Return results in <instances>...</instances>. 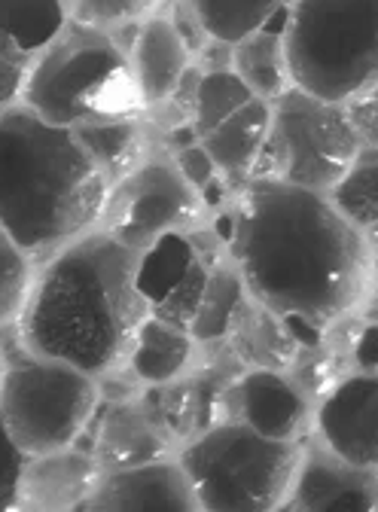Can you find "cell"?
Returning a JSON list of instances; mask_svg holds the SVG:
<instances>
[{
  "instance_id": "cell-1",
  "label": "cell",
  "mask_w": 378,
  "mask_h": 512,
  "mask_svg": "<svg viewBox=\"0 0 378 512\" xmlns=\"http://www.w3.org/2000/svg\"><path fill=\"white\" fill-rule=\"evenodd\" d=\"M229 226L247 290L284 320L299 345H318L363 290L366 250L354 223L321 192L254 180Z\"/></svg>"
},
{
  "instance_id": "cell-2",
  "label": "cell",
  "mask_w": 378,
  "mask_h": 512,
  "mask_svg": "<svg viewBox=\"0 0 378 512\" xmlns=\"http://www.w3.org/2000/svg\"><path fill=\"white\" fill-rule=\"evenodd\" d=\"M144 314L138 253L104 232L65 247L43 269L19 314V333L25 351L98 375L129 351Z\"/></svg>"
},
{
  "instance_id": "cell-3",
  "label": "cell",
  "mask_w": 378,
  "mask_h": 512,
  "mask_svg": "<svg viewBox=\"0 0 378 512\" xmlns=\"http://www.w3.org/2000/svg\"><path fill=\"white\" fill-rule=\"evenodd\" d=\"M107 202V174L71 125L34 110L0 116V226L28 253L49 250L92 226Z\"/></svg>"
},
{
  "instance_id": "cell-4",
  "label": "cell",
  "mask_w": 378,
  "mask_h": 512,
  "mask_svg": "<svg viewBox=\"0 0 378 512\" xmlns=\"http://www.w3.org/2000/svg\"><path fill=\"white\" fill-rule=\"evenodd\" d=\"M293 83L324 101H345L378 83V0H293L284 28Z\"/></svg>"
},
{
  "instance_id": "cell-5",
  "label": "cell",
  "mask_w": 378,
  "mask_h": 512,
  "mask_svg": "<svg viewBox=\"0 0 378 512\" xmlns=\"http://www.w3.org/2000/svg\"><path fill=\"white\" fill-rule=\"evenodd\" d=\"M299 470V448L247 424L208 427L183 452L196 503L211 512H266L281 503Z\"/></svg>"
},
{
  "instance_id": "cell-6",
  "label": "cell",
  "mask_w": 378,
  "mask_h": 512,
  "mask_svg": "<svg viewBox=\"0 0 378 512\" xmlns=\"http://www.w3.org/2000/svg\"><path fill=\"white\" fill-rule=\"evenodd\" d=\"M360 153V138L333 101L302 89L284 92L272 110L266 144L257 156V180H281L302 189H333Z\"/></svg>"
},
{
  "instance_id": "cell-7",
  "label": "cell",
  "mask_w": 378,
  "mask_h": 512,
  "mask_svg": "<svg viewBox=\"0 0 378 512\" xmlns=\"http://www.w3.org/2000/svg\"><path fill=\"white\" fill-rule=\"evenodd\" d=\"M92 375L28 351L0 381V415L28 455L68 448L95 409Z\"/></svg>"
},
{
  "instance_id": "cell-8",
  "label": "cell",
  "mask_w": 378,
  "mask_h": 512,
  "mask_svg": "<svg viewBox=\"0 0 378 512\" xmlns=\"http://www.w3.org/2000/svg\"><path fill=\"white\" fill-rule=\"evenodd\" d=\"M129 71L125 52L92 25L61 31L25 83L28 107L55 125H74L98 116L104 89Z\"/></svg>"
},
{
  "instance_id": "cell-9",
  "label": "cell",
  "mask_w": 378,
  "mask_h": 512,
  "mask_svg": "<svg viewBox=\"0 0 378 512\" xmlns=\"http://www.w3.org/2000/svg\"><path fill=\"white\" fill-rule=\"evenodd\" d=\"M104 229L135 253L196 214V196L186 177L165 162H150L125 174L104 202Z\"/></svg>"
},
{
  "instance_id": "cell-10",
  "label": "cell",
  "mask_w": 378,
  "mask_h": 512,
  "mask_svg": "<svg viewBox=\"0 0 378 512\" xmlns=\"http://www.w3.org/2000/svg\"><path fill=\"white\" fill-rule=\"evenodd\" d=\"M208 278V263L189 235L165 232L138 260V290L147 308L177 330H193Z\"/></svg>"
},
{
  "instance_id": "cell-11",
  "label": "cell",
  "mask_w": 378,
  "mask_h": 512,
  "mask_svg": "<svg viewBox=\"0 0 378 512\" xmlns=\"http://www.w3.org/2000/svg\"><path fill=\"white\" fill-rule=\"evenodd\" d=\"M330 452L354 467L378 464V375H354L330 391L318 415Z\"/></svg>"
},
{
  "instance_id": "cell-12",
  "label": "cell",
  "mask_w": 378,
  "mask_h": 512,
  "mask_svg": "<svg viewBox=\"0 0 378 512\" xmlns=\"http://www.w3.org/2000/svg\"><path fill=\"white\" fill-rule=\"evenodd\" d=\"M293 509L302 512H369L378 509V479L336 452H311L293 476Z\"/></svg>"
},
{
  "instance_id": "cell-13",
  "label": "cell",
  "mask_w": 378,
  "mask_h": 512,
  "mask_svg": "<svg viewBox=\"0 0 378 512\" xmlns=\"http://www.w3.org/2000/svg\"><path fill=\"white\" fill-rule=\"evenodd\" d=\"M193 503L196 494L189 488L183 467L150 461L138 467H122L113 476H107L83 506L92 512H186L193 509Z\"/></svg>"
},
{
  "instance_id": "cell-14",
  "label": "cell",
  "mask_w": 378,
  "mask_h": 512,
  "mask_svg": "<svg viewBox=\"0 0 378 512\" xmlns=\"http://www.w3.org/2000/svg\"><path fill=\"white\" fill-rule=\"evenodd\" d=\"M229 394L235 418L272 439H293L308 412L302 394L275 369L247 372Z\"/></svg>"
},
{
  "instance_id": "cell-15",
  "label": "cell",
  "mask_w": 378,
  "mask_h": 512,
  "mask_svg": "<svg viewBox=\"0 0 378 512\" xmlns=\"http://www.w3.org/2000/svg\"><path fill=\"white\" fill-rule=\"evenodd\" d=\"M171 433L141 403H110L95 433V458L107 467H138L168 452Z\"/></svg>"
},
{
  "instance_id": "cell-16",
  "label": "cell",
  "mask_w": 378,
  "mask_h": 512,
  "mask_svg": "<svg viewBox=\"0 0 378 512\" xmlns=\"http://www.w3.org/2000/svg\"><path fill=\"white\" fill-rule=\"evenodd\" d=\"M95 464L83 452H55L37 455L22 473L19 488V506L43 509V512H61L83 506L95 488Z\"/></svg>"
},
{
  "instance_id": "cell-17",
  "label": "cell",
  "mask_w": 378,
  "mask_h": 512,
  "mask_svg": "<svg viewBox=\"0 0 378 512\" xmlns=\"http://www.w3.org/2000/svg\"><path fill=\"white\" fill-rule=\"evenodd\" d=\"M229 348L235 354V360L254 366V369H284L296 360V336L290 333V327L284 320L266 308L263 302H247L238 308L232 327L226 333Z\"/></svg>"
},
{
  "instance_id": "cell-18",
  "label": "cell",
  "mask_w": 378,
  "mask_h": 512,
  "mask_svg": "<svg viewBox=\"0 0 378 512\" xmlns=\"http://www.w3.org/2000/svg\"><path fill=\"white\" fill-rule=\"evenodd\" d=\"M135 80L147 104L171 98L186 74V43L168 19H153L135 40Z\"/></svg>"
},
{
  "instance_id": "cell-19",
  "label": "cell",
  "mask_w": 378,
  "mask_h": 512,
  "mask_svg": "<svg viewBox=\"0 0 378 512\" xmlns=\"http://www.w3.org/2000/svg\"><path fill=\"white\" fill-rule=\"evenodd\" d=\"M272 125V107L266 101H250L241 110H235L226 122H220L214 132L202 138V147L214 159L220 171L229 177H241L247 171H254L257 156L266 144Z\"/></svg>"
},
{
  "instance_id": "cell-20",
  "label": "cell",
  "mask_w": 378,
  "mask_h": 512,
  "mask_svg": "<svg viewBox=\"0 0 378 512\" xmlns=\"http://www.w3.org/2000/svg\"><path fill=\"white\" fill-rule=\"evenodd\" d=\"M189 360V336L159 317H150L138 327L132 369L141 381L165 384L171 381Z\"/></svg>"
},
{
  "instance_id": "cell-21",
  "label": "cell",
  "mask_w": 378,
  "mask_h": 512,
  "mask_svg": "<svg viewBox=\"0 0 378 512\" xmlns=\"http://www.w3.org/2000/svg\"><path fill=\"white\" fill-rule=\"evenodd\" d=\"M235 68H238V77L250 86V92H254V95L281 98L284 86H287V74H290L281 31L263 28L257 34L238 40Z\"/></svg>"
},
{
  "instance_id": "cell-22",
  "label": "cell",
  "mask_w": 378,
  "mask_h": 512,
  "mask_svg": "<svg viewBox=\"0 0 378 512\" xmlns=\"http://www.w3.org/2000/svg\"><path fill=\"white\" fill-rule=\"evenodd\" d=\"M284 0H193L202 28L220 43H238L263 31Z\"/></svg>"
},
{
  "instance_id": "cell-23",
  "label": "cell",
  "mask_w": 378,
  "mask_h": 512,
  "mask_svg": "<svg viewBox=\"0 0 378 512\" xmlns=\"http://www.w3.org/2000/svg\"><path fill=\"white\" fill-rule=\"evenodd\" d=\"M61 31V0H0V34L13 37L25 52L49 46Z\"/></svg>"
},
{
  "instance_id": "cell-24",
  "label": "cell",
  "mask_w": 378,
  "mask_h": 512,
  "mask_svg": "<svg viewBox=\"0 0 378 512\" xmlns=\"http://www.w3.org/2000/svg\"><path fill=\"white\" fill-rule=\"evenodd\" d=\"M333 205L354 226L378 223V147L354 156L351 168L333 186Z\"/></svg>"
},
{
  "instance_id": "cell-25",
  "label": "cell",
  "mask_w": 378,
  "mask_h": 512,
  "mask_svg": "<svg viewBox=\"0 0 378 512\" xmlns=\"http://www.w3.org/2000/svg\"><path fill=\"white\" fill-rule=\"evenodd\" d=\"M241 305H244V287H241L238 275L229 272V269H217L208 278L199 314H196L193 330H189V333H193L199 342L226 339V333H229V327H232V320H235Z\"/></svg>"
},
{
  "instance_id": "cell-26",
  "label": "cell",
  "mask_w": 378,
  "mask_h": 512,
  "mask_svg": "<svg viewBox=\"0 0 378 512\" xmlns=\"http://www.w3.org/2000/svg\"><path fill=\"white\" fill-rule=\"evenodd\" d=\"M77 141L92 156V162L110 177L132 168L138 156L141 135L132 122H101V125H80L74 128Z\"/></svg>"
},
{
  "instance_id": "cell-27",
  "label": "cell",
  "mask_w": 378,
  "mask_h": 512,
  "mask_svg": "<svg viewBox=\"0 0 378 512\" xmlns=\"http://www.w3.org/2000/svg\"><path fill=\"white\" fill-rule=\"evenodd\" d=\"M250 101H254V92H250V86L238 74L229 71L205 74L196 86V135L205 138Z\"/></svg>"
},
{
  "instance_id": "cell-28",
  "label": "cell",
  "mask_w": 378,
  "mask_h": 512,
  "mask_svg": "<svg viewBox=\"0 0 378 512\" xmlns=\"http://www.w3.org/2000/svg\"><path fill=\"white\" fill-rule=\"evenodd\" d=\"M28 250L0 226V324L19 317L28 293H31V272H28Z\"/></svg>"
},
{
  "instance_id": "cell-29",
  "label": "cell",
  "mask_w": 378,
  "mask_h": 512,
  "mask_svg": "<svg viewBox=\"0 0 378 512\" xmlns=\"http://www.w3.org/2000/svg\"><path fill=\"white\" fill-rule=\"evenodd\" d=\"M25 448L13 439L4 415H0V512L19 506V488H22V473L28 467Z\"/></svg>"
},
{
  "instance_id": "cell-30",
  "label": "cell",
  "mask_w": 378,
  "mask_h": 512,
  "mask_svg": "<svg viewBox=\"0 0 378 512\" xmlns=\"http://www.w3.org/2000/svg\"><path fill=\"white\" fill-rule=\"evenodd\" d=\"M153 0H74V13L86 25H119L141 16Z\"/></svg>"
},
{
  "instance_id": "cell-31",
  "label": "cell",
  "mask_w": 378,
  "mask_h": 512,
  "mask_svg": "<svg viewBox=\"0 0 378 512\" xmlns=\"http://www.w3.org/2000/svg\"><path fill=\"white\" fill-rule=\"evenodd\" d=\"M28 55L13 37L0 34V104H7L19 95L25 74H28Z\"/></svg>"
},
{
  "instance_id": "cell-32",
  "label": "cell",
  "mask_w": 378,
  "mask_h": 512,
  "mask_svg": "<svg viewBox=\"0 0 378 512\" xmlns=\"http://www.w3.org/2000/svg\"><path fill=\"white\" fill-rule=\"evenodd\" d=\"M348 119L360 141L378 147V83L366 86L360 95H354V104L348 110Z\"/></svg>"
},
{
  "instance_id": "cell-33",
  "label": "cell",
  "mask_w": 378,
  "mask_h": 512,
  "mask_svg": "<svg viewBox=\"0 0 378 512\" xmlns=\"http://www.w3.org/2000/svg\"><path fill=\"white\" fill-rule=\"evenodd\" d=\"M177 168H180V174L186 177V183L189 186H208L211 180H214V159L208 156V150L205 147H186V150H180V156H177Z\"/></svg>"
},
{
  "instance_id": "cell-34",
  "label": "cell",
  "mask_w": 378,
  "mask_h": 512,
  "mask_svg": "<svg viewBox=\"0 0 378 512\" xmlns=\"http://www.w3.org/2000/svg\"><path fill=\"white\" fill-rule=\"evenodd\" d=\"M336 372H339V363L333 357H321V360H314L308 363V369L302 372V381L308 384L311 391H321V388H336Z\"/></svg>"
},
{
  "instance_id": "cell-35",
  "label": "cell",
  "mask_w": 378,
  "mask_h": 512,
  "mask_svg": "<svg viewBox=\"0 0 378 512\" xmlns=\"http://www.w3.org/2000/svg\"><path fill=\"white\" fill-rule=\"evenodd\" d=\"M357 363L366 369H378V324L366 327L357 336Z\"/></svg>"
},
{
  "instance_id": "cell-36",
  "label": "cell",
  "mask_w": 378,
  "mask_h": 512,
  "mask_svg": "<svg viewBox=\"0 0 378 512\" xmlns=\"http://www.w3.org/2000/svg\"><path fill=\"white\" fill-rule=\"evenodd\" d=\"M372 253H375V272H378V223L372 226Z\"/></svg>"
},
{
  "instance_id": "cell-37",
  "label": "cell",
  "mask_w": 378,
  "mask_h": 512,
  "mask_svg": "<svg viewBox=\"0 0 378 512\" xmlns=\"http://www.w3.org/2000/svg\"><path fill=\"white\" fill-rule=\"evenodd\" d=\"M0 381H4V357H0Z\"/></svg>"
}]
</instances>
